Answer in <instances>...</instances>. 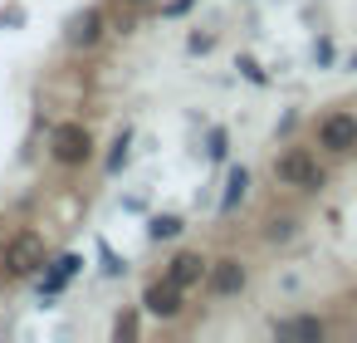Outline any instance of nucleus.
<instances>
[{"label": "nucleus", "mask_w": 357, "mask_h": 343, "mask_svg": "<svg viewBox=\"0 0 357 343\" xmlns=\"http://www.w3.org/2000/svg\"><path fill=\"white\" fill-rule=\"evenodd\" d=\"M274 333L279 338H323V319H274Z\"/></svg>", "instance_id": "1a4fd4ad"}, {"label": "nucleus", "mask_w": 357, "mask_h": 343, "mask_svg": "<svg viewBox=\"0 0 357 343\" xmlns=\"http://www.w3.org/2000/svg\"><path fill=\"white\" fill-rule=\"evenodd\" d=\"M250 284V270L240 265V260H215L211 270H206V289L215 294V299H230V294H240Z\"/></svg>", "instance_id": "39448f33"}, {"label": "nucleus", "mask_w": 357, "mask_h": 343, "mask_svg": "<svg viewBox=\"0 0 357 343\" xmlns=\"http://www.w3.org/2000/svg\"><path fill=\"white\" fill-rule=\"evenodd\" d=\"M98 40H103V10H84V15L69 20V45L74 50H93Z\"/></svg>", "instance_id": "6e6552de"}, {"label": "nucleus", "mask_w": 357, "mask_h": 343, "mask_svg": "<svg viewBox=\"0 0 357 343\" xmlns=\"http://www.w3.org/2000/svg\"><path fill=\"white\" fill-rule=\"evenodd\" d=\"M132 6H147V0H132Z\"/></svg>", "instance_id": "4468645a"}, {"label": "nucleus", "mask_w": 357, "mask_h": 343, "mask_svg": "<svg viewBox=\"0 0 357 343\" xmlns=\"http://www.w3.org/2000/svg\"><path fill=\"white\" fill-rule=\"evenodd\" d=\"M206 270H211V265H206V260H201L196 250H181V255H176V260L167 265V279H172L176 289H196V284L206 279Z\"/></svg>", "instance_id": "0eeeda50"}, {"label": "nucleus", "mask_w": 357, "mask_h": 343, "mask_svg": "<svg viewBox=\"0 0 357 343\" xmlns=\"http://www.w3.org/2000/svg\"><path fill=\"white\" fill-rule=\"evenodd\" d=\"M318 147L333 152V157L352 152V147H357V118H352V113H328V118L318 123Z\"/></svg>", "instance_id": "20e7f679"}, {"label": "nucleus", "mask_w": 357, "mask_h": 343, "mask_svg": "<svg viewBox=\"0 0 357 343\" xmlns=\"http://www.w3.org/2000/svg\"><path fill=\"white\" fill-rule=\"evenodd\" d=\"M0 270H6L10 279H30L35 270H45V235L15 231L6 245H0Z\"/></svg>", "instance_id": "f257e3e1"}, {"label": "nucleus", "mask_w": 357, "mask_h": 343, "mask_svg": "<svg viewBox=\"0 0 357 343\" xmlns=\"http://www.w3.org/2000/svg\"><path fill=\"white\" fill-rule=\"evenodd\" d=\"M245 191H250V172H245V167H235V172H230V182H225L220 211H235V201H245Z\"/></svg>", "instance_id": "9d476101"}, {"label": "nucleus", "mask_w": 357, "mask_h": 343, "mask_svg": "<svg viewBox=\"0 0 357 343\" xmlns=\"http://www.w3.org/2000/svg\"><path fill=\"white\" fill-rule=\"evenodd\" d=\"M79 270V255H64L59 265H54V275H45V294H54V289H64V279Z\"/></svg>", "instance_id": "9b49d317"}, {"label": "nucleus", "mask_w": 357, "mask_h": 343, "mask_svg": "<svg viewBox=\"0 0 357 343\" xmlns=\"http://www.w3.org/2000/svg\"><path fill=\"white\" fill-rule=\"evenodd\" d=\"M274 177H279L284 187H298V191H318V187H323V167H318V157L303 152V147L284 152V157L274 162Z\"/></svg>", "instance_id": "7ed1b4c3"}, {"label": "nucleus", "mask_w": 357, "mask_h": 343, "mask_svg": "<svg viewBox=\"0 0 357 343\" xmlns=\"http://www.w3.org/2000/svg\"><path fill=\"white\" fill-rule=\"evenodd\" d=\"M181 294H186V289H176L172 279H152V284L142 289V309H147L152 319H176V314H181Z\"/></svg>", "instance_id": "423d86ee"}, {"label": "nucleus", "mask_w": 357, "mask_h": 343, "mask_svg": "<svg viewBox=\"0 0 357 343\" xmlns=\"http://www.w3.org/2000/svg\"><path fill=\"white\" fill-rule=\"evenodd\" d=\"M176 235H181V221L176 216H157L152 221V240H176Z\"/></svg>", "instance_id": "f8f14e48"}, {"label": "nucleus", "mask_w": 357, "mask_h": 343, "mask_svg": "<svg viewBox=\"0 0 357 343\" xmlns=\"http://www.w3.org/2000/svg\"><path fill=\"white\" fill-rule=\"evenodd\" d=\"M269 240H294V221L284 216V221H269V231H264Z\"/></svg>", "instance_id": "ddd939ff"}, {"label": "nucleus", "mask_w": 357, "mask_h": 343, "mask_svg": "<svg viewBox=\"0 0 357 343\" xmlns=\"http://www.w3.org/2000/svg\"><path fill=\"white\" fill-rule=\"evenodd\" d=\"M50 152H54L59 167H84L93 157V138H89L84 123H59L54 138H50Z\"/></svg>", "instance_id": "f03ea898"}]
</instances>
